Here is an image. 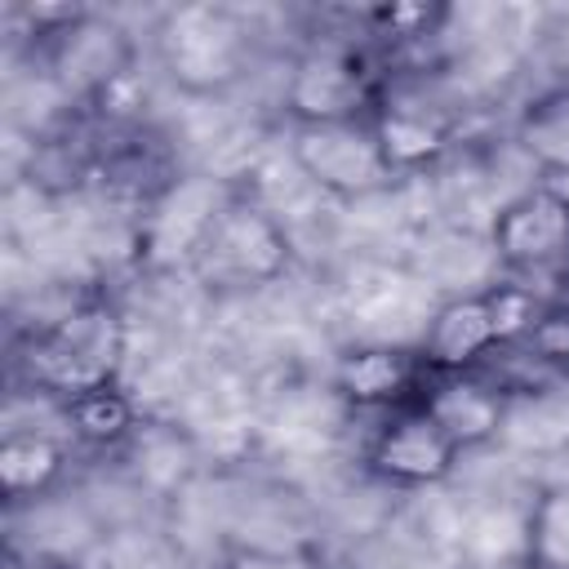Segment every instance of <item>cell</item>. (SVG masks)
I'll return each mask as SVG.
<instances>
[{
	"label": "cell",
	"mask_w": 569,
	"mask_h": 569,
	"mask_svg": "<svg viewBox=\"0 0 569 569\" xmlns=\"http://www.w3.org/2000/svg\"><path fill=\"white\" fill-rule=\"evenodd\" d=\"M124 360V325L111 302L84 298L44 320L27 342L31 387L53 400H71L93 387H111Z\"/></svg>",
	"instance_id": "1"
},
{
	"label": "cell",
	"mask_w": 569,
	"mask_h": 569,
	"mask_svg": "<svg viewBox=\"0 0 569 569\" xmlns=\"http://www.w3.org/2000/svg\"><path fill=\"white\" fill-rule=\"evenodd\" d=\"M293 240L289 231L244 191H236L222 213L209 222L204 240L191 253V276L209 293H249L276 284L289 271Z\"/></svg>",
	"instance_id": "2"
},
{
	"label": "cell",
	"mask_w": 569,
	"mask_h": 569,
	"mask_svg": "<svg viewBox=\"0 0 569 569\" xmlns=\"http://www.w3.org/2000/svg\"><path fill=\"white\" fill-rule=\"evenodd\" d=\"M160 58L187 93H227L253 62V31L236 9L182 4L160 22Z\"/></svg>",
	"instance_id": "3"
},
{
	"label": "cell",
	"mask_w": 569,
	"mask_h": 569,
	"mask_svg": "<svg viewBox=\"0 0 569 569\" xmlns=\"http://www.w3.org/2000/svg\"><path fill=\"white\" fill-rule=\"evenodd\" d=\"M289 156L311 178V187L338 204H360L400 187V173L387 160L373 116L338 120V124H293Z\"/></svg>",
	"instance_id": "4"
},
{
	"label": "cell",
	"mask_w": 569,
	"mask_h": 569,
	"mask_svg": "<svg viewBox=\"0 0 569 569\" xmlns=\"http://www.w3.org/2000/svg\"><path fill=\"white\" fill-rule=\"evenodd\" d=\"M382 102V84L365 58V49L347 40L307 44L284 76V111L293 124H338L369 120Z\"/></svg>",
	"instance_id": "5"
},
{
	"label": "cell",
	"mask_w": 569,
	"mask_h": 569,
	"mask_svg": "<svg viewBox=\"0 0 569 569\" xmlns=\"http://www.w3.org/2000/svg\"><path fill=\"white\" fill-rule=\"evenodd\" d=\"M489 244L502 276H565L569 271V196L533 182L502 200L489 222Z\"/></svg>",
	"instance_id": "6"
},
{
	"label": "cell",
	"mask_w": 569,
	"mask_h": 569,
	"mask_svg": "<svg viewBox=\"0 0 569 569\" xmlns=\"http://www.w3.org/2000/svg\"><path fill=\"white\" fill-rule=\"evenodd\" d=\"M440 298L409 271L391 262H360L347 280V316L360 329V342L418 347L422 329Z\"/></svg>",
	"instance_id": "7"
},
{
	"label": "cell",
	"mask_w": 569,
	"mask_h": 569,
	"mask_svg": "<svg viewBox=\"0 0 569 569\" xmlns=\"http://www.w3.org/2000/svg\"><path fill=\"white\" fill-rule=\"evenodd\" d=\"M458 458H462L458 445L431 422V413L422 405H409V409L382 413V427L365 449V471L387 489L427 493L453 476Z\"/></svg>",
	"instance_id": "8"
},
{
	"label": "cell",
	"mask_w": 569,
	"mask_h": 569,
	"mask_svg": "<svg viewBox=\"0 0 569 569\" xmlns=\"http://www.w3.org/2000/svg\"><path fill=\"white\" fill-rule=\"evenodd\" d=\"M236 196V187H227L213 173H187L173 178L142 213L138 227V253L151 267H178L191 262L196 244L204 240L209 222L222 213V204Z\"/></svg>",
	"instance_id": "9"
},
{
	"label": "cell",
	"mask_w": 569,
	"mask_h": 569,
	"mask_svg": "<svg viewBox=\"0 0 569 569\" xmlns=\"http://www.w3.org/2000/svg\"><path fill=\"white\" fill-rule=\"evenodd\" d=\"M431 369L422 365L418 347H387V342H356L333 365V396L351 409L396 413L422 400Z\"/></svg>",
	"instance_id": "10"
},
{
	"label": "cell",
	"mask_w": 569,
	"mask_h": 569,
	"mask_svg": "<svg viewBox=\"0 0 569 569\" xmlns=\"http://www.w3.org/2000/svg\"><path fill=\"white\" fill-rule=\"evenodd\" d=\"M405 267L445 302V298H467V293H485L498 284L502 267L498 253L489 244V231L476 227H431L418 231L409 240V258Z\"/></svg>",
	"instance_id": "11"
},
{
	"label": "cell",
	"mask_w": 569,
	"mask_h": 569,
	"mask_svg": "<svg viewBox=\"0 0 569 569\" xmlns=\"http://www.w3.org/2000/svg\"><path fill=\"white\" fill-rule=\"evenodd\" d=\"M502 342L498 329V311H493V293H467V298H445L418 342V356L431 373H471L480 369Z\"/></svg>",
	"instance_id": "12"
},
{
	"label": "cell",
	"mask_w": 569,
	"mask_h": 569,
	"mask_svg": "<svg viewBox=\"0 0 569 569\" xmlns=\"http://www.w3.org/2000/svg\"><path fill=\"white\" fill-rule=\"evenodd\" d=\"M49 76L62 93H102L129 67V40L107 18L76 13L49 31Z\"/></svg>",
	"instance_id": "13"
},
{
	"label": "cell",
	"mask_w": 569,
	"mask_h": 569,
	"mask_svg": "<svg viewBox=\"0 0 569 569\" xmlns=\"http://www.w3.org/2000/svg\"><path fill=\"white\" fill-rule=\"evenodd\" d=\"M418 405L458 445V453H471V449H485L502 436L511 400L485 373L471 369V373H431Z\"/></svg>",
	"instance_id": "14"
},
{
	"label": "cell",
	"mask_w": 569,
	"mask_h": 569,
	"mask_svg": "<svg viewBox=\"0 0 569 569\" xmlns=\"http://www.w3.org/2000/svg\"><path fill=\"white\" fill-rule=\"evenodd\" d=\"M71 569H187L182 538L142 516L102 525L98 538L71 560Z\"/></svg>",
	"instance_id": "15"
},
{
	"label": "cell",
	"mask_w": 569,
	"mask_h": 569,
	"mask_svg": "<svg viewBox=\"0 0 569 569\" xmlns=\"http://www.w3.org/2000/svg\"><path fill=\"white\" fill-rule=\"evenodd\" d=\"M62 440L49 431H9L0 445V485L13 507L36 502L62 476Z\"/></svg>",
	"instance_id": "16"
},
{
	"label": "cell",
	"mask_w": 569,
	"mask_h": 569,
	"mask_svg": "<svg viewBox=\"0 0 569 569\" xmlns=\"http://www.w3.org/2000/svg\"><path fill=\"white\" fill-rule=\"evenodd\" d=\"M516 147L533 160L538 173L569 178V84L525 102L516 120Z\"/></svg>",
	"instance_id": "17"
},
{
	"label": "cell",
	"mask_w": 569,
	"mask_h": 569,
	"mask_svg": "<svg viewBox=\"0 0 569 569\" xmlns=\"http://www.w3.org/2000/svg\"><path fill=\"white\" fill-rule=\"evenodd\" d=\"M133 418L138 409L116 382L62 400V427L84 445H120L133 431Z\"/></svg>",
	"instance_id": "18"
},
{
	"label": "cell",
	"mask_w": 569,
	"mask_h": 569,
	"mask_svg": "<svg viewBox=\"0 0 569 569\" xmlns=\"http://www.w3.org/2000/svg\"><path fill=\"white\" fill-rule=\"evenodd\" d=\"M538 569H569V480L547 485L529 502V547Z\"/></svg>",
	"instance_id": "19"
},
{
	"label": "cell",
	"mask_w": 569,
	"mask_h": 569,
	"mask_svg": "<svg viewBox=\"0 0 569 569\" xmlns=\"http://www.w3.org/2000/svg\"><path fill=\"white\" fill-rule=\"evenodd\" d=\"M520 347H529L551 373L556 369H569V302H547L538 311V320L529 325V333L520 338Z\"/></svg>",
	"instance_id": "20"
},
{
	"label": "cell",
	"mask_w": 569,
	"mask_h": 569,
	"mask_svg": "<svg viewBox=\"0 0 569 569\" xmlns=\"http://www.w3.org/2000/svg\"><path fill=\"white\" fill-rule=\"evenodd\" d=\"M222 569H325L316 547H227Z\"/></svg>",
	"instance_id": "21"
},
{
	"label": "cell",
	"mask_w": 569,
	"mask_h": 569,
	"mask_svg": "<svg viewBox=\"0 0 569 569\" xmlns=\"http://www.w3.org/2000/svg\"><path fill=\"white\" fill-rule=\"evenodd\" d=\"M458 569H538L529 556H516V560H480V565H458Z\"/></svg>",
	"instance_id": "22"
},
{
	"label": "cell",
	"mask_w": 569,
	"mask_h": 569,
	"mask_svg": "<svg viewBox=\"0 0 569 569\" xmlns=\"http://www.w3.org/2000/svg\"><path fill=\"white\" fill-rule=\"evenodd\" d=\"M560 284H565V289H560V298H565V302H569V271H565V276H560Z\"/></svg>",
	"instance_id": "23"
},
{
	"label": "cell",
	"mask_w": 569,
	"mask_h": 569,
	"mask_svg": "<svg viewBox=\"0 0 569 569\" xmlns=\"http://www.w3.org/2000/svg\"><path fill=\"white\" fill-rule=\"evenodd\" d=\"M27 569H71V565H27Z\"/></svg>",
	"instance_id": "24"
}]
</instances>
